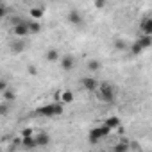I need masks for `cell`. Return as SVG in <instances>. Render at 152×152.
<instances>
[{
    "mask_svg": "<svg viewBox=\"0 0 152 152\" xmlns=\"http://www.w3.org/2000/svg\"><path fill=\"white\" fill-rule=\"evenodd\" d=\"M104 125H106L107 129H111V131H115V129L118 131V129L122 127V125H120V118H118V116H109V118L104 122Z\"/></svg>",
    "mask_w": 152,
    "mask_h": 152,
    "instance_id": "cell-8",
    "label": "cell"
},
{
    "mask_svg": "<svg viewBox=\"0 0 152 152\" xmlns=\"http://www.w3.org/2000/svg\"><path fill=\"white\" fill-rule=\"evenodd\" d=\"M68 22L73 23V25H79V23L83 22V18H81L79 13H70V15H68Z\"/></svg>",
    "mask_w": 152,
    "mask_h": 152,
    "instance_id": "cell-15",
    "label": "cell"
},
{
    "mask_svg": "<svg viewBox=\"0 0 152 152\" xmlns=\"http://www.w3.org/2000/svg\"><path fill=\"white\" fill-rule=\"evenodd\" d=\"M131 50H132V54H141V52H143V47H141L138 41H134L132 47H131Z\"/></svg>",
    "mask_w": 152,
    "mask_h": 152,
    "instance_id": "cell-19",
    "label": "cell"
},
{
    "mask_svg": "<svg viewBox=\"0 0 152 152\" xmlns=\"http://www.w3.org/2000/svg\"><path fill=\"white\" fill-rule=\"evenodd\" d=\"M136 41H138V43L143 47V50H145V48H148V47L152 45V36H141V38H138Z\"/></svg>",
    "mask_w": 152,
    "mask_h": 152,
    "instance_id": "cell-14",
    "label": "cell"
},
{
    "mask_svg": "<svg viewBox=\"0 0 152 152\" xmlns=\"http://www.w3.org/2000/svg\"><path fill=\"white\" fill-rule=\"evenodd\" d=\"M25 148H36L38 147V143H36V138L34 136H27V138H22V141H20Z\"/></svg>",
    "mask_w": 152,
    "mask_h": 152,
    "instance_id": "cell-11",
    "label": "cell"
},
{
    "mask_svg": "<svg viewBox=\"0 0 152 152\" xmlns=\"http://www.w3.org/2000/svg\"><path fill=\"white\" fill-rule=\"evenodd\" d=\"M129 148H131L129 141H124V143H115L113 152H129Z\"/></svg>",
    "mask_w": 152,
    "mask_h": 152,
    "instance_id": "cell-13",
    "label": "cell"
},
{
    "mask_svg": "<svg viewBox=\"0 0 152 152\" xmlns=\"http://www.w3.org/2000/svg\"><path fill=\"white\" fill-rule=\"evenodd\" d=\"M95 93H97L99 100H102V102H106V104L113 102V100H115V95H116L115 88H113L111 84H107V83H102V84L99 86V90H97Z\"/></svg>",
    "mask_w": 152,
    "mask_h": 152,
    "instance_id": "cell-1",
    "label": "cell"
},
{
    "mask_svg": "<svg viewBox=\"0 0 152 152\" xmlns=\"http://www.w3.org/2000/svg\"><path fill=\"white\" fill-rule=\"evenodd\" d=\"M29 15H31V18H32L34 22H38V20L43 16V7H32V9L29 11Z\"/></svg>",
    "mask_w": 152,
    "mask_h": 152,
    "instance_id": "cell-12",
    "label": "cell"
},
{
    "mask_svg": "<svg viewBox=\"0 0 152 152\" xmlns=\"http://www.w3.org/2000/svg\"><path fill=\"white\" fill-rule=\"evenodd\" d=\"M36 143H38V147H45V145H48V143H50V136H48V132H41V134H38V136H36Z\"/></svg>",
    "mask_w": 152,
    "mask_h": 152,
    "instance_id": "cell-10",
    "label": "cell"
},
{
    "mask_svg": "<svg viewBox=\"0 0 152 152\" xmlns=\"http://www.w3.org/2000/svg\"><path fill=\"white\" fill-rule=\"evenodd\" d=\"M15 34H16V36H27V34H29L27 23H22L20 20H16V22H15Z\"/></svg>",
    "mask_w": 152,
    "mask_h": 152,
    "instance_id": "cell-6",
    "label": "cell"
},
{
    "mask_svg": "<svg viewBox=\"0 0 152 152\" xmlns=\"http://www.w3.org/2000/svg\"><path fill=\"white\" fill-rule=\"evenodd\" d=\"M73 64H75V61H73L72 56H63V57H61V66H63V70L70 72V70L73 68Z\"/></svg>",
    "mask_w": 152,
    "mask_h": 152,
    "instance_id": "cell-9",
    "label": "cell"
},
{
    "mask_svg": "<svg viewBox=\"0 0 152 152\" xmlns=\"http://www.w3.org/2000/svg\"><path fill=\"white\" fill-rule=\"evenodd\" d=\"M141 36H152V16H145L140 23Z\"/></svg>",
    "mask_w": 152,
    "mask_h": 152,
    "instance_id": "cell-4",
    "label": "cell"
},
{
    "mask_svg": "<svg viewBox=\"0 0 152 152\" xmlns=\"http://www.w3.org/2000/svg\"><path fill=\"white\" fill-rule=\"evenodd\" d=\"M36 113H38L39 116H48V118L59 116V115L63 113V104H61V102H52V104H47V106L39 107Z\"/></svg>",
    "mask_w": 152,
    "mask_h": 152,
    "instance_id": "cell-2",
    "label": "cell"
},
{
    "mask_svg": "<svg viewBox=\"0 0 152 152\" xmlns=\"http://www.w3.org/2000/svg\"><path fill=\"white\" fill-rule=\"evenodd\" d=\"M109 132H111V129H107V127L102 124V125H97V127H93V129L90 131L88 140H90V143H93V145H95V143H99L102 138H106Z\"/></svg>",
    "mask_w": 152,
    "mask_h": 152,
    "instance_id": "cell-3",
    "label": "cell"
},
{
    "mask_svg": "<svg viewBox=\"0 0 152 152\" xmlns=\"http://www.w3.org/2000/svg\"><path fill=\"white\" fill-rule=\"evenodd\" d=\"M83 86H84L88 91H97L99 86H100V83H97V79H93V77H84V79H83Z\"/></svg>",
    "mask_w": 152,
    "mask_h": 152,
    "instance_id": "cell-5",
    "label": "cell"
},
{
    "mask_svg": "<svg viewBox=\"0 0 152 152\" xmlns=\"http://www.w3.org/2000/svg\"><path fill=\"white\" fill-rule=\"evenodd\" d=\"M27 27H29V32H39L41 29L39 22H27Z\"/></svg>",
    "mask_w": 152,
    "mask_h": 152,
    "instance_id": "cell-17",
    "label": "cell"
},
{
    "mask_svg": "<svg viewBox=\"0 0 152 152\" xmlns=\"http://www.w3.org/2000/svg\"><path fill=\"white\" fill-rule=\"evenodd\" d=\"M56 99H57V102H61V104H70V102L73 100V93L66 90V91L57 93V95H56Z\"/></svg>",
    "mask_w": 152,
    "mask_h": 152,
    "instance_id": "cell-7",
    "label": "cell"
},
{
    "mask_svg": "<svg viewBox=\"0 0 152 152\" xmlns=\"http://www.w3.org/2000/svg\"><path fill=\"white\" fill-rule=\"evenodd\" d=\"M47 59H48V61H57V59H59V52H57L56 48L48 50V52H47Z\"/></svg>",
    "mask_w": 152,
    "mask_h": 152,
    "instance_id": "cell-18",
    "label": "cell"
},
{
    "mask_svg": "<svg viewBox=\"0 0 152 152\" xmlns=\"http://www.w3.org/2000/svg\"><path fill=\"white\" fill-rule=\"evenodd\" d=\"M104 6H106L104 2H95V7H104Z\"/></svg>",
    "mask_w": 152,
    "mask_h": 152,
    "instance_id": "cell-20",
    "label": "cell"
},
{
    "mask_svg": "<svg viewBox=\"0 0 152 152\" xmlns=\"http://www.w3.org/2000/svg\"><path fill=\"white\" fill-rule=\"evenodd\" d=\"M100 61H97V59H90L88 61V70L90 72H97V70H100Z\"/></svg>",
    "mask_w": 152,
    "mask_h": 152,
    "instance_id": "cell-16",
    "label": "cell"
}]
</instances>
